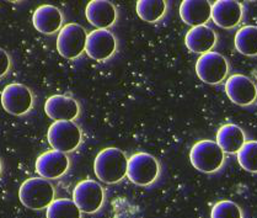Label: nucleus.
Here are the masks:
<instances>
[{"label":"nucleus","mask_w":257,"mask_h":218,"mask_svg":"<svg viewBox=\"0 0 257 218\" xmlns=\"http://www.w3.org/2000/svg\"><path fill=\"white\" fill-rule=\"evenodd\" d=\"M235 48L239 53L247 57L257 56V26L241 27L235 35Z\"/></svg>","instance_id":"nucleus-20"},{"label":"nucleus","mask_w":257,"mask_h":218,"mask_svg":"<svg viewBox=\"0 0 257 218\" xmlns=\"http://www.w3.org/2000/svg\"><path fill=\"white\" fill-rule=\"evenodd\" d=\"M128 158L118 148H105L94 160V171L98 180L112 185L119 182L127 175Z\"/></svg>","instance_id":"nucleus-1"},{"label":"nucleus","mask_w":257,"mask_h":218,"mask_svg":"<svg viewBox=\"0 0 257 218\" xmlns=\"http://www.w3.org/2000/svg\"><path fill=\"white\" fill-rule=\"evenodd\" d=\"M224 152L217 142L202 140L193 144L190 152L191 164L202 173H215L223 167Z\"/></svg>","instance_id":"nucleus-3"},{"label":"nucleus","mask_w":257,"mask_h":218,"mask_svg":"<svg viewBox=\"0 0 257 218\" xmlns=\"http://www.w3.org/2000/svg\"><path fill=\"white\" fill-rule=\"evenodd\" d=\"M225 92L231 102L239 106H248L257 99V88L250 78L234 74L225 83Z\"/></svg>","instance_id":"nucleus-12"},{"label":"nucleus","mask_w":257,"mask_h":218,"mask_svg":"<svg viewBox=\"0 0 257 218\" xmlns=\"http://www.w3.org/2000/svg\"><path fill=\"white\" fill-rule=\"evenodd\" d=\"M186 47L193 53L204 54L210 52L217 43V34L207 25L192 27L186 34Z\"/></svg>","instance_id":"nucleus-18"},{"label":"nucleus","mask_w":257,"mask_h":218,"mask_svg":"<svg viewBox=\"0 0 257 218\" xmlns=\"http://www.w3.org/2000/svg\"><path fill=\"white\" fill-rule=\"evenodd\" d=\"M0 100L3 108L14 116H23L30 113L34 106V95L31 90L20 83H13L5 86Z\"/></svg>","instance_id":"nucleus-8"},{"label":"nucleus","mask_w":257,"mask_h":218,"mask_svg":"<svg viewBox=\"0 0 257 218\" xmlns=\"http://www.w3.org/2000/svg\"><path fill=\"white\" fill-rule=\"evenodd\" d=\"M69 158L65 153L58 151H47L38 155L36 164V173L43 179H59L64 175L69 169Z\"/></svg>","instance_id":"nucleus-11"},{"label":"nucleus","mask_w":257,"mask_h":218,"mask_svg":"<svg viewBox=\"0 0 257 218\" xmlns=\"http://www.w3.org/2000/svg\"><path fill=\"white\" fill-rule=\"evenodd\" d=\"M3 171V163H2V159H0V174H2Z\"/></svg>","instance_id":"nucleus-26"},{"label":"nucleus","mask_w":257,"mask_h":218,"mask_svg":"<svg viewBox=\"0 0 257 218\" xmlns=\"http://www.w3.org/2000/svg\"><path fill=\"white\" fill-rule=\"evenodd\" d=\"M19 198L27 208L40 211L54 201V189L47 179L30 178L21 184Z\"/></svg>","instance_id":"nucleus-2"},{"label":"nucleus","mask_w":257,"mask_h":218,"mask_svg":"<svg viewBox=\"0 0 257 218\" xmlns=\"http://www.w3.org/2000/svg\"><path fill=\"white\" fill-rule=\"evenodd\" d=\"M244 16L242 4L234 0H218L212 5V19L221 29L237 26Z\"/></svg>","instance_id":"nucleus-13"},{"label":"nucleus","mask_w":257,"mask_h":218,"mask_svg":"<svg viewBox=\"0 0 257 218\" xmlns=\"http://www.w3.org/2000/svg\"><path fill=\"white\" fill-rule=\"evenodd\" d=\"M48 144L54 151L70 153L81 143V130L73 121H54L47 132Z\"/></svg>","instance_id":"nucleus-4"},{"label":"nucleus","mask_w":257,"mask_h":218,"mask_svg":"<svg viewBox=\"0 0 257 218\" xmlns=\"http://www.w3.org/2000/svg\"><path fill=\"white\" fill-rule=\"evenodd\" d=\"M137 14L146 23H157L166 13V3L163 0H139L136 5Z\"/></svg>","instance_id":"nucleus-21"},{"label":"nucleus","mask_w":257,"mask_h":218,"mask_svg":"<svg viewBox=\"0 0 257 218\" xmlns=\"http://www.w3.org/2000/svg\"><path fill=\"white\" fill-rule=\"evenodd\" d=\"M116 48V37L108 30H94L87 35L85 52L94 61L102 62L111 58Z\"/></svg>","instance_id":"nucleus-10"},{"label":"nucleus","mask_w":257,"mask_h":218,"mask_svg":"<svg viewBox=\"0 0 257 218\" xmlns=\"http://www.w3.org/2000/svg\"><path fill=\"white\" fill-rule=\"evenodd\" d=\"M87 34L79 24H67L57 37V51L63 58L75 59L85 51Z\"/></svg>","instance_id":"nucleus-6"},{"label":"nucleus","mask_w":257,"mask_h":218,"mask_svg":"<svg viewBox=\"0 0 257 218\" xmlns=\"http://www.w3.org/2000/svg\"><path fill=\"white\" fill-rule=\"evenodd\" d=\"M10 65H12L10 56L8 54L7 51L0 48V78H3L8 72H9Z\"/></svg>","instance_id":"nucleus-25"},{"label":"nucleus","mask_w":257,"mask_h":218,"mask_svg":"<svg viewBox=\"0 0 257 218\" xmlns=\"http://www.w3.org/2000/svg\"><path fill=\"white\" fill-rule=\"evenodd\" d=\"M246 137L244 131L237 125L226 124L218 130L217 143L223 149L224 153L235 154L242 148Z\"/></svg>","instance_id":"nucleus-19"},{"label":"nucleus","mask_w":257,"mask_h":218,"mask_svg":"<svg viewBox=\"0 0 257 218\" xmlns=\"http://www.w3.org/2000/svg\"><path fill=\"white\" fill-rule=\"evenodd\" d=\"M32 24L41 34L53 35L62 30L63 14L54 5H41L32 15Z\"/></svg>","instance_id":"nucleus-16"},{"label":"nucleus","mask_w":257,"mask_h":218,"mask_svg":"<svg viewBox=\"0 0 257 218\" xmlns=\"http://www.w3.org/2000/svg\"><path fill=\"white\" fill-rule=\"evenodd\" d=\"M160 165L155 157L149 153H136L128 159L127 176L133 184L148 186L158 179Z\"/></svg>","instance_id":"nucleus-5"},{"label":"nucleus","mask_w":257,"mask_h":218,"mask_svg":"<svg viewBox=\"0 0 257 218\" xmlns=\"http://www.w3.org/2000/svg\"><path fill=\"white\" fill-rule=\"evenodd\" d=\"M229 72V64L225 57L218 52H207L201 54L196 63L197 77L203 83L215 85L225 79Z\"/></svg>","instance_id":"nucleus-7"},{"label":"nucleus","mask_w":257,"mask_h":218,"mask_svg":"<svg viewBox=\"0 0 257 218\" xmlns=\"http://www.w3.org/2000/svg\"><path fill=\"white\" fill-rule=\"evenodd\" d=\"M46 218H81V211L73 200L58 198L47 207Z\"/></svg>","instance_id":"nucleus-22"},{"label":"nucleus","mask_w":257,"mask_h":218,"mask_svg":"<svg viewBox=\"0 0 257 218\" xmlns=\"http://www.w3.org/2000/svg\"><path fill=\"white\" fill-rule=\"evenodd\" d=\"M85 15L87 21L96 30H107L116 23L117 10L111 2L92 0L86 5Z\"/></svg>","instance_id":"nucleus-15"},{"label":"nucleus","mask_w":257,"mask_h":218,"mask_svg":"<svg viewBox=\"0 0 257 218\" xmlns=\"http://www.w3.org/2000/svg\"><path fill=\"white\" fill-rule=\"evenodd\" d=\"M45 113L54 121H73L79 116L80 107L73 97L67 95H53L46 100Z\"/></svg>","instance_id":"nucleus-14"},{"label":"nucleus","mask_w":257,"mask_h":218,"mask_svg":"<svg viewBox=\"0 0 257 218\" xmlns=\"http://www.w3.org/2000/svg\"><path fill=\"white\" fill-rule=\"evenodd\" d=\"M105 192L97 181L91 179L83 180L74 187L73 201L84 213H95L103 205Z\"/></svg>","instance_id":"nucleus-9"},{"label":"nucleus","mask_w":257,"mask_h":218,"mask_svg":"<svg viewBox=\"0 0 257 218\" xmlns=\"http://www.w3.org/2000/svg\"><path fill=\"white\" fill-rule=\"evenodd\" d=\"M210 218H242V211L237 203L224 200L213 206Z\"/></svg>","instance_id":"nucleus-24"},{"label":"nucleus","mask_w":257,"mask_h":218,"mask_svg":"<svg viewBox=\"0 0 257 218\" xmlns=\"http://www.w3.org/2000/svg\"><path fill=\"white\" fill-rule=\"evenodd\" d=\"M180 16L187 25H206L212 18V5L206 0H185L180 5Z\"/></svg>","instance_id":"nucleus-17"},{"label":"nucleus","mask_w":257,"mask_h":218,"mask_svg":"<svg viewBox=\"0 0 257 218\" xmlns=\"http://www.w3.org/2000/svg\"><path fill=\"white\" fill-rule=\"evenodd\" d=\"M236 154L240 167L248 173H257V141L245 142Z\"/></svg>","instance_id":"nucleus-23"}]
</instances>
